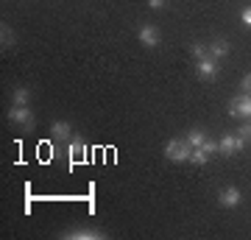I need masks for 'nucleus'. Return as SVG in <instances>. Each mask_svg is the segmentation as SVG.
I'll return each mask as SVG.
<instances>
[{"instance_id": "nucleus-18", "label": "nucleus", "mask_w": 251, "mask_h": 240, "mask_svg": "<svg viewBox=\"0 0 251 240\" xmlns=\"http://www.w3.org/2000/svg\"><path fill=\"white\" fill-rule=\"evenodd\" d=\"M201 148H204V151L209 154V157H212V154H221V148H218V142H215V140H209V137L204 140V145H201Z\"/></svg>"}, {"instance_id": "nucleus-1", "label": "nucleus", "mask_w": 251, "mask_h": 240, "mask_svg": "<svg viewBox=\"0 0 251 240\" xmlns=\"http://www.w3.org/2000/svg\"><path fill=\"white\" fill-rule=\"evenodd\" d=\"M190 151H193V145H190L187 140H171L168 145H165V157L171 162H187L190 160Z\"/></svg>"}, {"instance_id": "nucleus-6", "label": "nucleus", "mask_w": 251, "mask_h": 240, "mask_svg": "<svg viewBox=\"0 0 251 240\" xmlns=\"http://www.w3.org/2000/svg\"><path fill=\"white\" fill-rule=\"evenodd\" d=\"M218 201H221V207H229V210H232V207H237L243 201V193L240 190H237V187H224V190H221V196H218Z\"/></svg>"}, {"instance_id": "nucleus-3", "label": "nucleus", "mask_w": 251, "mask_h": 240, "mask_svg": "<svg viewBox=\"0 0 251 240\" xmlns=\"http://www.w3.org/2000/svg\"><path fill=\"white\" fill-rule=\"evenodd\" d=\"M218 148H221V154H224V157H232V154L243 151L246 145L237 140V134H224V137L218 140Z\"/></svg>"}, {"instance_id": "nucleus-9", "label": "nucleus", "mask_w": 251, "mask_h": 240, "mask_svg": "<svg viewBox=\"0 0 251 240\" xmlns=\"http://www.w3.org/2000/svg\"><path fill=\"white\" fill-rule=\"evenodd\" d=\"M206 53H209V59H224L226 53H229V42L226 39H215V42H209L206 45Z\"/></svg>"}, {"instance_id": "nucleus-10", "label": "nucleus", "mask_w": 251, "mask_h": 240, "mask_svg": "<svg viewBox=\"0 0 251 240\" xmlns=\"http://www.w3.org/2000/svg\"><path fill=\"white\" fill-rule=\"evenodd\" d=\"M67 154H70V162H84V157H87V145H84V140H73L70 148H67Z\"/></svg>"}, {"instance_id": "nucleus-8", "label": "nucleus", "mask_w": 251, "mask_h": 240, "mask_svg": "<svg viewBox=\"0 0 251 240\" xmlns=\"http://www.w3.org/2000/svg\"><path fill=\"white\" fill-rule=\"evenodd\" d=\"M140 42H143L145 48H156V45H159V31H156V26L140 28Z\"/></svg>"}, {"instance_id": "nucleus-19", "label": "nucleus", "mask_w": 251, "mask_h": 240, "mask_svg": "<svg viewBox=\"0 0 251 240\" xmlns=\"http://www.w3.org/2000/svg\"><path fill=\"white\" fill-rule=\"evenodd\" d=\"M240 20H243V26H246V28H251V6H246V9H243Z\"/></svg>"}, {"instance_id": "nucleus-7", "label": "nucleus", "mask_w": 251, "mask_h": 240, "mask_svg": "<svg viewBox=\"0 0 251 240\" xmlns=\"http://www.w3.org/2000/svg\"><path fill=\"white\" fill-rule=\"evenodd\" d=\"M62 238L67 240H100V238H106L100 229H70V232H64Z\"/></svg>"}, {"instance_id": "nucleus-11", "label": "nucleus", "mask_w": 251, "mask_h": 240, "mask_svg": "<svg viewBox=\"0 0 251 240\" xmlns=\"http://www.w3.org/2000/svg\"><path fill=\"white\" fill-rule=\"evenodd\" d=\"M50 134H53L56 140H67V137L73 134V129H70V123H67V120H56V123L50 126Z\"/></svg>"}, {"instance_id": "nucleus-2", "label": "nucleus", "mask_w": 251, "mask_h": 240, "mask_svg": "<svg viewBox=\"0 0 251 240\" xmlns=\"http://www.w3.org/2000/svg\"><path fill=\"white\" fill-rule=\"evenodd\" d=\"M229 115H232V117H249V120H251V95H249V92L234 95L232 104H229Z\"/></svg>"}, {"instance_id": "nucleus-20", "label": "nucleus", "mask_w": 251, "mask_h": 240, "mask_svg": "<svg viewBox=\"0 0 251 240\" xmlns=\"http://www.w3.org/2000/svg\"><path fill=\"white\" fill-rule=\"evenodd\" d=\"M243 89H246V92H249V95H251V73H249V76H246V79H243Z\"/></svg>"}, {"instance_id": "nucleus-16", "label": "nucleus", "mask_w": 251, "mask_h": 240, "mask_svg": "<svg viewBox=\"0 0 251 240\" xmlns=\"http://www.w3.org/2000/svg\"><path fill=\"white\" fill-rule=\"evenodd\" d=\"M237 140L246 145V142H251V123H243L240 129H237Z\"/></svg>"}, {"instance_id": "nucleus-17", "label": "nucleus", "mask_w": 251, "mask_h": 240, "mask_svg": "<svg viewBox=\"0 0 251 240\" xmlns=\"http://www.w3.org/2000/svg\"><path fill=\"white\" fill-rule=\"evenodd\" d=\"M190 51H193V56H196V59L209 56V53H206V48H204V42H193V45H190Z\"/></svg>"}, {"instance_id": "nucleus-13", "label": "nucleus", "mask_w": 251, "mask_h": 240, "mask_svg": "<svg viewBox=\"0 0 251 240\" xmlns=\"http://www.w3.org/2000/svg\"><path fill=\"white\" fill-rule=\"evenodd\" d=\"M204 140H206V134L201 132V129H193V132L187 134V142L193 145V148H201V145H204Z\"/></svg>"}, {"instance_id": "nucleus-12", "label": "nucleus", "mask_w": 251, "mask_h": 240, "mask_svg": "<svg viewBox=\"0 0 251 240\" xmlns=\"http://www.w3.org/2000/svg\"><path fill=\"white\" fill-rule=\"evenodd\" d=\"M11 98H14V107H28V101H31V89H28V87H17Z\"/></svg>"}, {"instance_id": "nucleus-5", "label": "nucleus", "mask_w": 251, "mask_h": 240, "mask_svg": "<svg viewBox=\"0 0 251 240\" xmlns=\"http://www.w3.org/2000/svg\"><path fill=\"white\" fill-rule=\"evenodd\" d=\"M9 120L11 123H17V126H23V129H31V126H34V115H31V109L28 107H14L9 112Z\"/></svg>"}, {"instance_id": "nucleus-14", "label": "nucleus", "mask_w": 251, "mask_h": 240, "mask_svg": "<svg viewBox=\"0 0 251 240\" xmlns=\"http://www.w3.org/2000/svg\"><path fill=\"white\" fill-rule=\"evenodd\" d=\"M190 162H193V165H206V162H209V154H206L204 148H193V151H190Z\"/></svg>"}, {"instance_id": "nucleus-21", "label": "nucleus", "mask_w": 251, "mask_h": 240, "mask_svg": "<svg viewBox=\"0 0 251 240\" xmlns=\"http://www.w3.org/2000/svg\"><path fill=\"white\" fill-rule=\"evenodd\" d=\"M148 6H151V9H162V6H165V0H148Z\"/></svg>"}, {"instance_id": "nucleus-4", "label": "nucleus", "mask_w": 251, "mask_h": 240, "mask_svg": "<svg viewBox=\"0 0 251 240\" xmlns=\"http://www.w3.org/2000/svg\"><path fill=\"white\" fill-rule=\"evenodd\" d=\"M196 70H198V79H204V81L218 79V62H215V59H209V56H204V59H198Z\"/></svg>"}, {"instance_id": "nucleus-15", "label": "nucleus", "mask_w": 251, "mask_h": 240, "mask_svg": "<svg viewBox=\"0 0 251 240\" xmlns=\"http://www.w3.org/2000/svg\"><path fill=\"white\" fill-rule=\"evenodd\" d=\"M0 42H3V48H14V31H11L6 23L0 28Z\"/></svg>"}]
</instances>
